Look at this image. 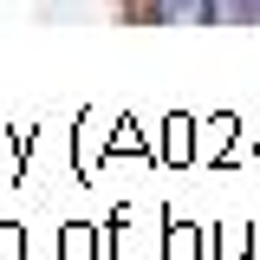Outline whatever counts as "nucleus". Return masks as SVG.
<instances>
[{
	"label": "nucleus",
	"mask_w": 260,
	"mask_h": 260,
	"mask_svg": "<svg viewBox=\"0 0 260 260\" xmlns=\"http://www.w3.org/2000/svg\"><path fill=\"white\" fill-rule=\"evenodd\" d=\"M208 0H156V20H202Z\"/></svg>",
	"instance_id": "f257e3e1"
},
{
	"label": "nucleus",
	"mask_w": 260,
	"mask_h": 260,
	"mask_svg": "<svg viewBox=\"0 0 260 260\" xmlns=\"http://www.w3.org/2000/svg\"><path fill=\"white\" fill-rule=\"evenodd\" d=\"M254 7H260V0H254Z\"/></svg>",
	"instance_id": "f03ea898"
}]
</instances>
